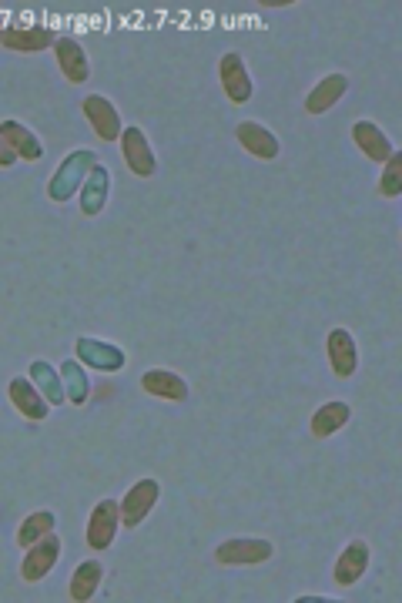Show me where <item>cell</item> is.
Listing matches in <instances>:
<instances>
[{"label": "cell", "instance_id": "1", "mask_svg": "<svg viewBox=\"0 0 402 603\" xmlns=\"http://www.w3.org/2000/svg\"><path fill=\"white\" fill-rule=\"evenodd\" d=\"M98 165V155H94L91 148H78V151H71L64 161H61V168L54 171L51 175V181H47V198L51 201H57V205H64V201H71L74 195L81 191V185H84V178L91 175V168Z\"/></svg>", "mask_w": 402, "mask_h": 603}, {"label": "cell", "instance_id": "2", "mask_svg": "<svg viewBox=\"0 0 402 603\" xmlns=\"http://www.w3.org/2000/svg\"><path fill=\"white\" fill-rule=\"evenodd\" d=\"M272 553L275 547L262 536H232L215 547V563L218 567H258L272 560Z\"/></svg>", "mask_w": 402, "mask_h": 603}, {"label": "cell", "instance_id": "3", "mask_svg": "<svg viewBox=\"0 0 402 603\" xmlns=\"http://www.w3.org/2000/svg\"><path fill=\"white\" fill-rule=\"evenodd\" d=\"M161 500V483L158 480H138L131 486L128 493L118 500V510H121V526H128V530H134V526H141L151 516V510L158 506Z\"/></svg>", "mask_w": 402, "mask_h": 603}, {"label": "cell", "instance_id": "4", "mask_svg": "<svg viewBox=\"0 0 402 603\" xmlns=\"http://www.w3.org/2000/svg\"><path fill=\"white\" fill-rule=\"evenodd\" d=\"M61 553H64V543H61V536H57V530L47 533L44 540L31 543V547L24 550V560H21V580L24 583H41L47 573L57 567Z\"/></svg>", "mask_w": 402, "mask_h": 603}, {"label": "cell", "instance_id": "5", "mask_svg": "<svg viewBox=\"0 0 402 603\" xmlns=\"http://www.w3.org/2000/svg\"><path fill=\"white\" fill-rule=\"evenodd\" d=\"M121 530V510H118V500H98L94 503V510L88 516V530H84V540H88V547L94 553L108 550L114 543V536Z\"/></svg>", "mask_w": 402, "mask_h": 603}, {"label": "cell", "instance_id": "6", "mask_svg": "<svg viewBox=\"0 0 402 603\" xmlns=\"http://www.w3.org/2000/svg\"><path fill=\"white\" fill-rule=\"evenodd\" d=\"M121 158H124V165H128V171L131 175H138V178H151L158 171V158H155V148H151V141H148V134L141 131V128H124L121 131Z\"/></svg>", "mask_w": 402, "mask_h": 603}, {"label": "cell", "instance_id": "7", "mask_svg": "<svg viewBox=\"0 0 402 603\" xmlns=\"http://www.w3.org/2000/svg\"><path fill=\"white\" fill-rule=\"evenodd\" d=\"M218 81H222V88L228 94V101L232 104H248L252 101V74H248L245 67V57L238 51H228L222 54V61H218Z\"/></svg>", "mask_w": 402, "mask_h": 603}, {"label": "cell", "instance_id": "8", "mask_svg": "<svg viewBox=\"0 0 402 603\" xmlns=\"http://www.w3.org/2000/svg\"><path fill=\"white\" fill-rule=\"evenodd\" d=\"M81 114L88 118V124L101 141H118L121 138V131H124L121 114L108 98H104V94H88V98L81 101Z\"/></svg>", "mask_w": 402, "mask_h": 603}, {"label": "cell", "instance_id": "9", "mask_svg": "<svg viewBox=\"0 0 402 603\" xmlns=\"http://www.w3.org/2000/svg\"><path fill=\"white\" fill-rule=\"evenodd\" d=\"M74 352H78L81 366H91L98 372H121L124 362H128L121 346H114V342H101V339H78L74 342Z\"/></svg>", "mask_w": 402, "mask_h": 603}, {"label": "cell", "instance_id": "10", "mask_svg": "<svg viewBox=\"0 0 402 603\" xmlns=\"http://www.w3.org/2000/svg\"><path fill=\"white\" fill-rule=\"evenodd\" d=\"M325 352H329V366L335 372V379H352L359 369V346L352 339L349 329H332L329 339H325Z\"/></svg>", "mask_w": 402, "mask_h": 603}, {"label": "cell", "instance_id": "11", "mask_svg": "<svg viewBox=\"0 0 402 603\" xmlns=\"http://www.w3.org/2000/svg\"><path fill=\"white\" fill-rule=\"evenodd\" d=\"M352 141H356V148L372 161V165H386V161L396 155L392 138L372 121H356V124H352Z\"/></svg>", "mask_w": 402, "mask_h": 603}, {"label": "cell", "instance_id": "12", "mask_svg": "<svg viewBox=\"0 0 402 603\" xmlns=\"http://www.w3.org/2000/svg\"><path fill=\"white\" fill-rule=\"evenodd\" d=\"M54 57H57V67H61V74H64L67 84H84V81L91 78L88 51H84L81 41H74V37H57Z\"/></svg>", "mask_w": 402, "mask_h": 603}, {"label": "cell", "instance_id": "13", "mask_svg": "<svg viewBox=\"0 0 402 603\" xmlns=\"http://www.w3.org/2000/svg\"><path fill=\"white\" fill-rule=\"evenodd\" d=\"M235 138H238V145L258 161H272V158H279V151H282L275 131H268L265 124H258V121H242L235 128Z\"/></svg>", "mask_w": 402, "mask_h": 603}, {"label": "cell", "instance_id": "14", "mask_svg": "<svg viewBox=\"0 0 402 603\" xmlns=\"http://www.w3.org/2000/svg\"><path fill=\"white\" fill-rule=\"evenodd\" d=\"M369 557H372L369 543L366 540H352L349 547L339 553V560H335V570H332L335 583H339V587H356V583L366 577Z\"/></svg>", "mask_w": 402, "mask_h": 603}, {"label": "cell", "instance_id": "15", "mask_svg": "<svg viewBox=\"0 0 402 603\" xmlns=\"http://www.w3.org/2000/svg\"><path fill=\"white\" fill-rule=\"evenodd\" d=\"M7 396H11V406L21 413L24 419H31V423H41L51 413V406H47V399L37 392V386L27 376H14L11 386H7Z\"/></svg>", "mask_w": 402, "mask_h": 603}, {"label": "cell", "instance_id": "16", "mask_svg": "<svg viewBox=\"0 0 402 603\" xmlns=\"http://www.w3.org/2000/svg\"><path fill=\"white\" fill-rule=\"evenodd\" d=\"M0 44H4L7 51L41 54V51H47V47L57 44V37H54L51 27H4Z\"/></svg>", "mask_w": 402, "mask_h": 603}, {"label": "cell", "instance_id": "17", "mask_svg": "<svg viewBox=\"0 0 402 603\" xmlns=\"http://www.w3.org/2000/svg\"><path fill=\"white\" fill-rule=\"evenodd\" d=\"M0 141L14 151L17 161H41L44 145L37 141V134L31 128H24L21 121H0Z\"/></svg>", "mask_w": 402, "mask_h": 603}, {"label": "cell", "instance_id": "18", "mask_svg": "<svg viewBox=\"0 0 402 603\" xmlns=\"http://www.w3.org/2000/svg\"><path fill=\"white\" fill-rule=\"evenodd\" d=\"M349 91V78L346 74H325V78L315 84V88L305 94V114H325L332 111L335 104L346 98Z\"/></svg>", "mask_w": 402, "mask_h": 603}, {"label": "cell", "instance_id": "19", "mask_svg": "<svg viewBox=\"0 0 402 603\" xmlns=\"http://www.w3.org/2000/svg\"><path fill=\"white\" fill-rule=\"evenodd\" d=\"M101 583H104V563L101 560H84L71 573L67 597H71L74 603H88V600H94V593H98Z\"/></svg>", "mask_w": 402, "mask_h": 603}, {"label": "cell", "instance_id": "20", "mask_svg": "<svg viewBox=\"0 0 402 603\" xmlns=\"http://www.w3.org/2000/svg\"><path fill=\"white\" fill-rule=\"evenodd\" d=\"M141 389H145L148 396H158L168 402L188 399V382L171 369H148L145 376H141Z\"/></svg>", "mask_w": 402, "mask_h": 603}, {"label": "cell", "instance_id": "21", "mask_svg": "<svg viewBox=\"0 0 402 603\" xmlns=\"http://www.w3.org/2000/svg\"><path fill=\"white\" fill-rule=\"evenodd\" d=\"M352 419V409H349V402H342V399H332V402H322L319 409L312 413V423H309V429H312V436L315 439H329V436H335L339 433L342 426H346Z\"/></svg>", "mask_w": 402, "mask_h": 603}, {"label": "cell", "instance_id": "22", "mask_svg": "<svg viewBox=\"0 0 402 603\" xmlns=\"http://www.w3.org/2000/svg\"><path fill=\"white\" fill-rule=\"evenodd\" d=\"M108 191H111V175H108V168H104V165H94L91 175L84 178V185H81V212L88 215V218L101 215V208L108 205Z\"/></svg>", "mask_w": 402, "mask_h": 603}, {"label": "cell", "instance_id": "23", "mask_svg": "<svg viewBox=\"0 0 402 603\" xmlns=\"http://www.w3.org/2000/svg\"><path fill=\"white\" fill-rule=\"evenodd\" d=\"M37 386V392L47 399V406H61V402H67L64 396V382H61V372H54L51 362L37 359L31 362V376H27Z\"/></svg>", "mask_w": 402, "mask_h": 603}, {"label": "cell", "instance_id": "24", "mask_svg": "<svg viewBox=\"0 0 402 603\" xmlns=\"http://www.w3.org/2000/svg\"><path fill=\"white\" fill-rule=\"evenodd\" d=\"M54 530H57V516H54V510H37V513L27 516L21 526H17V547L27 550L31 543L44 540V536L54 533Z\"/></svg>", "mask_w": 402, "mask_h": 603}, {"label": "cell", "instance_id": "25", "mask_svg": "<svg viewBox=\"0 0 402 603\" xmlns=\"http://www.w3.org/2000/svg\"><path fill=\"white\" fill-rule=\"evenodd\" d=\"M61 382H64V396L67 402H74V406H84L91 396V382L84 376L81 362L78 359H67L61 366Z\"/></svg>", "mask_w": 402, "mask_h": 603}, {"label": "cell", "instance_id": "26", "mask_svg": "<svg viewBox=\"0 0 402 603\" xmlns=\"http://www.w3.org/2000/svg\"><path fill=\"white\" fill-rule=\"evenodd\" d=\"M376 188H379L382 198H399L402 195V155H399V151L386 161V168H382Z\"/></svg>", "mask_w": 402, "mask_h": 603}, {"label": "cell", "instance_id": "27", "mask_svg": "<svg viewBox=\"0 0 402 603\" xmlns=\"http://www.w3.org/2000/svg\"><path fill=\"white\" fill-rule=\"evenodd\" d=\"M17 165V158H14V151L4 145V141H0V168H14Z\"/></svg>", "mask_w": 402, "mask_h": 603}, {"label": "cell", "instance_id": "28", "mask_svg": "<svg viewBox=\"0 0 402 603\" xmlns=\"http://www.w3.org/2000/svg\"><path fill=\"white\" fill-rule=\"evenodd\" d=\"M258 7H295V0H258Z\"/></svg>", "mask_w": 402, "mask_h": 603}, {"label": "cell", "instance_id": "29", "mask_svg": "<svg viewBox=\"0 0 402 603\" xmlns=\"http://www.w3.org/2000/svg\"><path fill=\"white\" fill-rule=\"evenodd\" d=\"M0 34H4V27H0Z\"/></svg>", "mask_w": 402, "mask_h": 603}]
</instances>
